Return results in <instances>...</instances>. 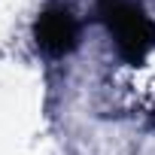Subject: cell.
Here are the masks:
<instances>
[{
  "label": "cell",
  "instance_id": "obj_1",
  "mask_svg": "<svg viewBox=\"0 0 155 155\" xmlns=\"http://www.w3.org/2000/svg\"><path fill=\"white\" fill-rule=\"evenodd\" d=\"M97 15L107 25L125 64L140 67L155 49V25L137 0H97Z\"/></svg>",
  "mask_w": 155,
  "mask_h": 155
},
{
  "label": "cell",
  "instance_id": "obj_2",
  "mask_svg": "<svg viewBox=\"0 0 155 155\" xmlns=\"http://www.w3.org/2000/svg\"><path fill=\"white\" fill-rule=\"evenodd\" d=\"M76 37H79V25H76L73 12L61 3H52L40 12V18L34 21V40L37 46L52 55V58H61L67 52L76 49Z\"/></svg>",
  "mask_w": 155,
  "mask_h": 155
}]
</instances>
